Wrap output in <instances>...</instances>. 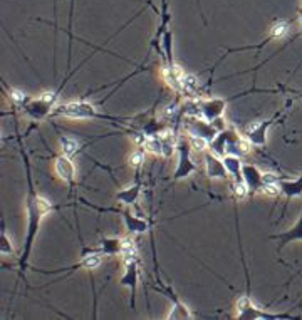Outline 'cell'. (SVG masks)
Masks as SVG:
<instances>
[{
	"mask_svg": "<svg viewBox=\"0 0 302 320\" xmlns=\"http://www.w3.org/2000/svg\"><path fill=\"white\" fill-rule=\"evenodd\" d=\"M57 114L67 116V118L74 119H93V118H101L97 114L96 107L91 106L89 103H67L63 106L57 107Z\"/></svg>",
	"mask_w": 302,
	"mask_h": 320,
	"instance_id": "obj_1",
	"label": "cell"
},
{
	"mask_svg": "<svg viewBox=\"0 0 302 320\" xmlns=\"http://www.w3.org/2000/svg\"><path fill=\"white\" fill-rule=\"evenodd\" d=\"M200 114L207 119V121H215V119L220 118L223 114L225 109V101L222 99H210V101H203V103L198 104Z\"/></svg>",
	"mask_w": 302,
	"mask_h": 320,
	"instance_id": "obj_2",
	"label": "cell"
},
{
	"mask_svg": "<svg viewBox=\"0 0 302 320\" xmlns=\"http://www.w3.org/2000/svg\"><path fill=\"white\" fill-rule=\"evenodd\" d=\"M270 315H265L252 304L249 297H240L237 300V319H267Z\"/></svg>",
	"mask_w": 302,
	"mask_h": 320,
	"instance_id": "obj_3",
	"label": "cell"
},
{
	"mask_svg": "<svg viewBox=\"0 0 302 320\" xmlns=\"http://www.w3.org/2000/svg\"><path fill=\"white\" fill-rule=\"evenodd\" d=\"M56 174L61 178L63 181H67V183H72V180H74L76 176V168L74 165H72V161L69 159V156H59V158L56 159Z\"/></svg>",
	"mask_w": 302,
	"mask_h": 320,
	"instance_id": "obj_4",
	"label": "cell"
},
{
	"mask_svg": "<svg viewBox=\"0 0 302 320\" xmlns=\"http://www.w3.org/2000/svg\"><path fill=\"white\" fill-rule=\"evenodd\" d=\"M183 76H185V72L181 71V67L175 64L165 67V71H163V77H165L166 84L176 91L183 89Z\"/></svg>",
	"mask_w": 302,
	"mask_h": 320,
	"instance_id": "obj_5",
	"label": "cell"
},
{
	"mask_svg": "<svg viewBox=\"0 0 302 320\" xmlns=\"http://www.w3.org/2000/svg\"><path fill=\"white\" fill-rule=\"evenodd\" d=\"M187 128H190L191 136H202L205 139H213L217 134V129L210 124V121L205 122L200 121V119H195V121H190V124L187 122Z\"/></svg>",
	"mask_w": 302,
	"mask_h": 320,
	"instance_id": "obj_6",
	"label": "cell"
},
{
	"mask_svg": "<svg viewBox=\"0 0 302 320\" xmlns=\"http://www.w3.org/2000/svg\"><path fill=\"white\" fill-rule=\"evenodd\" d=\"M243 181L247 183V186L250 188V191H259L262 188V173L255 166H243L242 169Z\"/></svg>",
	"mask_w": 302,
	"mask_h": 320,
	"instance_id": "obj_7",
	"label": "cell"
},
{
	"mask_svg": "<svg viewBox=\"0 0 302 320\" xmlns=\"http://www.w3.org/2000/svg\"><path fill=\"white\" fill-rule=\"evenodd\" d=\"M207 174L210 178H225V174H227L223 161H220L215 154L207 156Z\"/></svg>",
	"mask_w": 302,
	"mask_h": 320,
	"instance_id": "obj_8",
	"label": "cell"
},
{
	"mask_svg": "<svg viewBox=\"0 0 302 320\" xmlns=\"http://www.w3.org/2000/svg\"><path fill=\"white\" fill-rule=\"evenodd\" d=\"M279 184H281V190L287 198H294V196L302 195V174L296 180H281Z\"/></svg>",
	"mask_w": 302,
	"mask_h": 320,
	"instance_id": "obj_9",
	"label": "cell"
},
{
	"mask_svg": "<svg viewBox=\"0 0 302 320\" xmlns=\"http://www.w3.org/2000/svg\"><path fill=\"white\" fill-rule=\"evenodd\" d=\"M269 126H270V121H262L260 124H255L252 129L247 131V139L254 144H265V134Z\"/></svg>",
	"mask_w": 302,
	"mask_h": 320,
	"instance_id": "obj_10",
	"label": "cell"
},
{
	"mask_svg": "<svg viewBox=\"0 0 302 320\" xmlns=\"http://www.w3.org/2000/svg\"><path fill=\"white\" fill-rule=\"evenodd\" d=\"M180 151H181L180 166H178L176 173H175V180H180V178L188 176V174H190L191 171L195 169L193 163L190 161V158H188V154H187V148H185L183 144H181V146H180Z\"/></svg>",
	"mask_w": 302,
	"mask_h": 320,
	"instance_id": "obj_11",
	"label": "cell"
},
{
	"mask_svg": "<svg viewBox=\"0 0 302 320\" xmlns=\"http://www.w3.org/2000/svg\"><path fill=\"white\" fill-rule=\"evenodd\" d=\"M223 165H225V168H227V173H230L232 176L235 178V181L243 180V176H242L243 165L240 163V159L237 158V156H234V154L225 156V158H223Z\"/></svg>",
	"mask_w": 302,
	"mask_h": 320,
	"instance_id": "obj_12",
	"label": "cell"
},
{
	"mask_svg": "<svg viewBox=\"0 0 302 320\" xmlns=\"http://www.w3.org/2000/svg\"><path fill=\"white\" fill-rule=\"evenodd\" d=\"M119 253L123 257V261L125 263H129V261H136V257H138V250H136V245L131 238H126L121 242V248H119Z\"/></svg>",
	"mask_w": 302,
	"mask_h": 320,
	"instance_id": "obj_13",
	"label": "cell"
},
{
	"mask_svg": "<svg viewBox=\"0 0 302 320\" xmlns=\"http://www.w3.org/2000/svg\"><path fill=\"white\" fill-rule=\"evenodd\" d=\"M274 238H279L281 240V245L286 246L289 242H292V240H302V214H301V220L299 223L296 225L294 228H290L289 231H286V233H281L277 236H274Z\"/></svg>",
	"mask_w": 302,
	"mask_h": 320,
	"instance_id": "obj_14",
	"label": "cell"
},
{
	"mask_svg": "<svg viewBox=\"0 0 302 320\" xmlns=\"http://www.w3.org/2000/svg\"><path fill=\"white\" fill-rule=\"evenodd\" d=\"M49 109H50V103H49V101H46L41 96V99L35 101V103H32L31 106L27 107V111L31 112L34 118H44V116L49 112Z\"/></svg>",
	"mask_w": 302,
	"mask_h": 320,
	"instance_id": "obj_15",
	"label": "cell"
},
{
	"mask_svg": "<svg viewBox=\"0 0 302 320\" xmlns=\"http://www.w3.org/2000/svg\"><path fill=\"white\" fill-rule=\"evenodd\" d=\"M228 133L230 131H225V133L218 134V136L213 137L212 141V151L215 156L223 154V151H227V139H228Z\"/></svg>",
	"mask_w": 302,
	"mask_h": 320,
	"instance_id": "obj_16",
	"label": "cell"
},
{
	"mask_svg": "<svg viewBox=\"0 0 302 320\" xmlns=\"http://www.w3.org/2000/svg\"><path fill=\"white\" fill-rule=\"evenodd\" d=\"M125 220H126V227H128L129 231H138V233H141V231L148 230V223L146 221H143V220H140V218L131 216V214L126 213Z\"/></svg>",
	"mask_w": 302,
	"mask_h": 320,
	"instance_id": "obj_17",
	"label": "cell"
},
{
	"mask_svg": "<svg viewBox=\"0 0 302 320\" xmlns=\"http://www.w3.org/2000/svg\"><path fill=\"white\" fill-rule=\"evenodd\" d=\"M138 195H140V186H131V188H126L125 191L118 193V196L116 198L119 199V201H123L125 205H133L134 201H136Z\"/></svg>",
	"mask_w": 302,
	"mask_h": 320,
	"instance_id": "obj_18",
	"label": "cell"
},
{
	"mask_svg": "<svg viewBox=\"0 0 302 320\" xmlns=\"http://www.w3.org/2000/svg\"><path fill=\"white\" fill-rule=\"evenodd\" d=\"M289 29H290L289 22H286V20L275 22L270 29V39H284L289 34Z\"/></svg>",
	"mask_w": 302,
	"mask_h": 320,
	"instance_id": "obj_19",
	"label": "cell"
},
{
	"mask_svg": "<svg viewBox=\"0 0 302 320\" xmlns=\"http://www.w3.org/2000/svg\"><path fill=\"white\" fill-rule=\"evenodd\" d=\"M61 150H63L65 156L71 158L79 150V143L76 139H71V137H61Z\"/></svg>",
	"mask_w": 302,
	"mask_h": 320,
	"instance_id": "obj_20",
	"label": "cell"
},
{
	"mask_svg": "<svg viewBox=\"0 0 302 320\" xmlns=\"http://www.w3.org/2000/svg\"><path fill=\"white\" fill-rule=\"evenodd\" d=\"M79 265H81L82 268H86V270H94V268H97L101 265V255L99 253H91V255H86Z\"/></svg>",
	"mask_w": 302,
	"mask_h": 320,
	"instance_id": "obj_21",
	"label": "cell"
},
{
	"mask_svg": "<svg viewBox=\"0 0 302 320\" xmlns=\"http://www.w3.org/2000/svg\"><path fill=\"white\" fill-rule=\"evenodd\" d=\"M144 148H146L150 152H155V154H163V141L161 137H150L144 143Z\"/></svg>",
	"mask_w": 302,
	"mask_h": 320,
	"instance_id": "obj_22",
	"label": "cell"
},
{
	"mask_svg": "<svg viewBox=\"0 0 302 320\" xmlns=\"http://www.w3.org/2000/svg\"><path fill=\"white\" fill-rule=\"evenodd\" d=\"M190 146L193 148L195 151H207V148H208V139H205V137L202 136H191L190 137Z\"/></svg>",
	"mask_w": 302,
	"mask_h": 320,
	"instance_id": "obj_23",
	"label": "cell"
},
{
	"mask_svg": "<svg viewBox=\"0 0 302 320\" xmlns=\"http://www.w3.org/2000/svg\"><path fill=\"white\" fill-rule=\"evenodd\" d=\"M183 89L188 91V92H195V91L198 89V81H196L195 76H191V74L183 76Z\"/></svg>",
	"mask_w": 302,
	"mask_h": 320,
	"instance_id": "obj_24",
	"label": "cell"
},
{
	"mask_svg": "<svg viewBox=\"0 0 302 320\" xmlns=\"http://www.w3.org/2000/svg\"><path fill=\"white\" fill-rule=\"evenodd\" d=\"M249 191H250V188L247 186L245 181H243V180H237V181H235V184H234V193L237 195V198L243 199Z\"/></svg>",
	"mask_w": 302,
	"mask_h": 320,
	"instance_id": "obj_25",
	"label": "cell"
},
{
	"mask_svg": "<svg viewBox=\"0 0 302 320\" xmlns=\"http://www.w3.org/2000/svg\"><path fill=\"white\" fill-rule=\"evenodd\" d=\"M260 191L267 196H277L282 190H281V184L279 183H272V184H262Z\"/></svg>",
	"mask_w": 302,
	"mask_h": 320,
	"instance_id": "obj_26",
	"label": "cell"
},
{
	"mask_svg": "<svg viewBox=\"0 0 302 320\" xmlns=\"http://www.w3.org/2000/svg\"><path fill=\"white\" fill-rule=\"evenodd\" d=\"M144 161V152L143 151H134L133 154H131L129 158V163L133 168H138V166H141V163Z\"/></svg>",
	"mask_w": 302,
	"mask_h": 320,
	"instance_id": "obj_27",
	"label": "cell"
},
{
	"mask_svg": "<svg viewBox=\"0 0 302 320\" xmlns=\"http://www.w3.org/2000/svg\"><path fill=\"white\" fill-rule=\"evenodd\" d=\"M279 181L281 180L274 173H262V184H272V183H279Z\"/></svg>",
	"mask_w": 302,
	"mask_h": 320,
	"instance_id": "obj_28",
	"label": "cell"
},
{
	"mask_svg": "<svg viewBox=\"0 0 302 320\" xmlns=\"http://www.w3.org/2000/svg\"><path fill=\"white\" fill-rule=\"evenodd\" d=\"M2 253L3 255H7V253H12L14 250L10 248V242H9V238H7V233L3 231V235H2Z\"/></svg>",
	"mask_w": 302,
	"mask_h": 320,
	"instance_id": "obj_29",
	"label": "cell"
},
{
	"mask_svg": "<svg viewBox=\"0 0 302 320\" xmlns=\"http://www.w3.org/2000/svg\"><path fill=\"white\" fill-rule=\"evenodd\" d=\"M10 97H12L16 103H24V101H25V94L19 92V91H12V96H10Z\"/></svg>",
	"mask_w": 302,
	"mask_h": 320,
	"instance_id": "obj_30",
	"label": "cell"
},
{
	"mask_svg": "<svg viewBox=\"0 0 302 320\" xmlns=\"http://www.w3.org/2000/svg\"><path fill=\"white\" fill-rule=\"evenodd\" d=\"M299 17H301V34H302V9L299 10Z\"/></svg>",
	"mask_w": 302,
	"mask_h": 320,
	"instance_id": "obj_31",
	"label": "cell"
}]
</instances>
